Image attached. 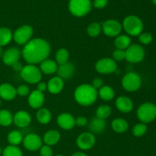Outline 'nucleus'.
<instances>
[{
    "label": "nucleus",
    "mask_w": 156,
    "mask_h": 156,
    "mask_svg": "<svg viewBox=\"0 0 156 156\" xmlns=\"http://www.w3.org/2000/svg\"><path fill=\"white\" fill-rule=\"evenodd\" d=\"M17 95L16 88L9 83H2L0 85V98L3 100L12 101Z\"/></svg>",
    "instance_id": "20"
},
{
    "label": "nucleus",
    "mask_w": 156,
    "mask_h": 156,
    "mask_svg": "<svg viewBox=\"0 0 156 156\" xmlns=\"http://www.w3.org/2000/svg\"><path fill=\"white\" fill-rule=\"evenodd\" d=\"M55 59H56V62L58 64V66L62 65V64L69 62V53L68 50H66V48L59 49L55 55Z\"/></svg>",
    "instance_id": "31"
},
{
    "label": "nucleus",
    "mask_w": 156,
    "mask_h": 156,
    "mask_svg": "<svg viewBox=\"0 0 156 156\" xmlns=\"http://www.w3.org/2000/svg\"><path fill=\"white\" fill-rule=\"evenodd\" d=\"M102 31L106 36L110 37H117L122 31V24L114 19L107 20L101 24Z\"/></svg>",
    "instance_id": "10"
},
{
    "label": "nucleus",
    "mask_w": 156,
    "mask_h": 156,
    "mask_svg": "<svg viewBox=\"0 0 156 156\" xmlns=\"http://www.w3.org/2000/svg\"><path fill=\"white\" fill-rule=\"evenodd\" d=\"M51 47L46 40L42 38L31 39L24 46L21 55L28 64L41 63L50 56Z\"/></svg>",
    "instance_id": "1"
},
{
    "label": "nucleus",
    "mask_w": 156,
    "mask_h": 156,
    "mask_svg": "<svg viewBox=\"0 0 156 156\" xmlns=\"http://www.w3.org/2000/svg\"><path fill=\"white\" fill-rule=\"evenodd\" d=\"M0 107H1V100H0Z\"/></svg>",
    "instance_id": "51"
},
{
    "label": "nucleus",
    "mask_w": 156,
    "mask_h": 156,
    "mask_svg": "<svg viewBox=\"0 0 156 156\" xmlns=\"http://www.w3.org/2000/svg\"><path fill=\"white\" fill-rule=\"evenodd\" d=\"M91 0H69V10L76 17H83L91 10Z\"/></svg>",
    "instance_id": "5"
},
{
    "label": "nucleus",
    "mask_w": 156,
    "mask_h": 156,
    "mask_svg": "<svg viewBox=\"0 0 156 156\" xmlns=\"http://www.w3.org/2000/svg\"><path fill=\"white\" fill-rule=\"evenodd\" d=\"M36 117L38 123L43 125H46L50 123V122L51 121L52 114L47 108H41L38 109Z\"/></svg>",
    "instance_id": "26"
},
{
    "label": "nucleus",
    "mask_w": 156,
    "mask_h": 156,
    "mask_svg": "<svg viewBox=\"0 0 156 156\" xmlns=\"http://www.w3.org/2000/svg\"><path fill=\"white\" fill-rule=\"evenodd\" d=\"M38 91H41V92L44 93V91L47 90V83H46L45 82H40L37 83V89Z\"/></svg>",
    "instance_id": "44"
},
{
    "label": "nucleus",
    "mask_w": 156,
    "mask_h": 156,
    "mask_svg": "<svg viewBox=\"0 0 156 156\" xmlns=\"http://www.w3.org/2000/svg\"><path fill=\"white\" fill-rule=\"evenodd\" d=\"M96 143L95 136L90 132L82 133L76 140V145L82 150H88L94 146Z\"/></svg>",
    "instance_id": "13"
},
{
    "label": "nucleus",
    "mask_w": 156,
    "mask_h": 156,
    "mask_svg": "<svg viewBox=\"0 0 156 156\" xmlns=\"http://www.w3.org/2000/svg\"><path fill=\"white\" fill-rule=\"evenodd\" d=\"M34 30L31 26L24 24L16 29L13 34V39L18 45H25L31 40Z\"/></svg>",
    "instance_id": "8"
},
{
    "label": "nucleus",
    "mask_w": 156,
    "mask_h": 156,
    "mask_svg": "<svg viewBox=\"0 0 156 156\" xmlns=\"http://www.w3.org/2000/svg\"><path fill=\"white\" fill-rule=\"evenodd\" d=\"M87 124H88V120H87L86 117L80 116L76 119V125H77L79 127H83V126H86Z\"/></svg>",
    "instance_id": "42"
},
{
    "label": "nucleus",
    "mask_w": 156,
    "mask_h": 156,
    "mask_svg": "<svg viewBox=\"0 0 156 156\" xmlns=\"http://www.w3.org/2000/svg\"><path fill=\"white\" fill-rule=\"evenodd\" d=\"M39 150L41 156H53V152L51 146H49L47 145L42 146Z\"/></svg>",
    "instance_id": "40"
},
{
    "label": "nucleus",
    "mask_w": 156,
    "mask_h": 156,
    "mask_svg": "<svg viewBox=\"0 0 156 156\" xmlns=\"http://www.w3.org/2000/svg\"><path fill=\"white\" fill-rule=\"evenodd\" d=\"M71 156H88V155H87L85 152H75V153H73Z\"/></svg>",
    "instance_id": "46"
},
{
    "label": "nucleus",
    "mask_w": 156,
    "mask_h": 156,
    "mask_svg": "<svg viewBox=\"0 0 156 156\" xmlns=\"http://www.w3.org/2000/svg\"><path fill=\"white\" fill-rule=\"evenodd\" d=\"M126 59L131 63L142 62L145 57V50L140 44H131L126 50Z\"/></svg>",
    "instance_id": "9"
},
{
    "label": "nucleus",
    "mask_w": 156,
    "mask_h": 156,
    "mask_svg": "<svg viewBox=\"0 0 156 156\" xmlns=\"http://www.w3.org/2000/svg\"><path fill=\"white\" fill-rule=\"evenodd\" d=\"M3 53H4V52H3V50H2V47H0V58H1V57H2Z\"/></svg>",
    "instance_id": "47"
},
{
    "label": "nucleus",
    "mask_w": 156,
    "mask_h": 156,
    "mask_svg": "<svg viewBox=\"0 0 156 156\" xmlns=\"http://www.w3.org/2000/svg\"><path fill=\"white\" fill-rule=\"evenodd\" d=\"M13 39V33L8 27H0V47H4L10 44Z\"/></svg>",
    "instance_id": "29"
},
{
    "label": "nucleus",
    "mask_w": 156,
    "mask_h": 156,
    "mask_svg": "<svg viewBox=\"0 0 156 156\" xmlns=\"http://www.w3.org/2000/svg\"><path fill=\"white\" fill-rule=\"evenodd\" d=\"M131 45V39L128 35H119L114 41V46L118 50H126Z\"/></svg>",
    "instance_id": "28"
},
{
    "label": "nucleus",
    "mask_w": 156,
    "mask_h": 156,
    "mask_svg": "<svg viewBox=\"0 0 156 156\" xmlns=\"http://www.w3.org/2000/svg\"><path fill=\"white\" fill-rule=\"evenodd\" d=\"M102 31L101 24L98 22H92L87 27V34L91 37H97Z\"/></svg>",
    "instance_id": "33"
},
{
    "label": "nucleus",
    "mask_w": 156,
    "mask_h": 156,
    "mask_svg": "<svg viewBox=\"0 0 156 156\" xmlns=\"http://www.w3.org/2000/svg\"><path fill=\"white\" fill-rule=\"evenodd\" d=\"M2 155V156H23V152L18 146L9 145L3 149Z\"/></svg>",
    "instance_id": "34"
},
{
    "label": "nucleus",
    "mask_w": 156,
    "mask_h": 156,
    "mask_svg": "<svg viewBox=\"0 0 156 156\" xmlns=\"http://www.w3.org/2000/svg\"><path fill=\"white\" fill-rule=\"evenodd\" d=\"M23 146L27 150L35 152L43 146V140L39 135L35 133L27 134L23 139Z\"/></svg>",
    "instance_id": "12"
},
{
    "label": "nucleus",
    "mask_w": 156,
    "mask_h": 156,
    "mask_svg": "<svg viewBox=\"0 0 156 156\" xmlns=\"http://www.w3.org/2000/svg\"><path fill=\"white\" fill-rule=\"evenodd\" d=\"M147 126L146 123H140L136 124L133 128V134L136 137H142L147 132Z\"/></svg>",
    "instance_id": "36"
},
{
    "label": "nucleus",
    "mask_w": 156,
    "mask_h": 156,
    "mask_svg": "<svg viewBox=\"0 0 156 156\" xmlns=\"http://www.w3.org/2000/svg\"><path fill=\"white\" fill-rule=\"evenodd\" d=\"M121 85L123 89L128 92H134L141 86V77L136 73H128L122 79Z\"/></svg>",
    "instance_id": "7"
},
{
    "label": "nucleus",
    "mask_w": 156,
    "mask_h": 156,
    "mask_svg": "<svg viewBox=\"0 0 156 156\" xmlns=\"http://www.w3.org/2000/svg\"><path fill=\"white\" fill-rule=\"evenodd\" d=\"M106 127V121L103 119L95 117L92 118L88 124V129L91 133H100L103 132Z\"/></svg>",
    "instance_id": "23"
},
{
    "label": "nucleus",
    "mask_w": 156,
    "mask_h": 156,
    "mask_svg": "<svg viewBox=\"0 0 156 156\" xmlns=\"http://www.w3.org/2000/svg\"><path fill=\"white\" fill-rule=\"evenodd\" d=\"M57 124L61 129L70 130L76 126V118L69 113H62L57 117Z\"/></svg>",
    "instance_id": "15"
},
{
    "label": "nucleus",
    "mask_w": 156,
    "mask_h": 156,
    "mask_svg": "<svg viewBox=\"0 0 156 156\" xmlns=\"http://www.w3.org/2000/svg\"><path fill=\"white\" fill-rule=\"evenodd\" d=\"M122 27L129 36H139L143 32V23L138 16L129 15L123 19Z\"/></svg>",
    "instance_id": "3"
},
{
    "label": "nucleus",
    "mask_w": 156,
    "mask_h": 156,
    "mask_svg": "<svg viewBox=\"0 0 156 156\" xmlns=\"http://www.w3.org/2000/svg\"><path fill=\"white\" fill-rule=\"evenodd\" d=\"M137 118L143 123H149L156 118V105L151 102H145L138 108Z\"/></svg>",
    "instance_id": "4"
},
{
    "label": "nucleus",
    "mask_w": 156,
    "mask_h": 156,
    "mask_svg": "<svg viewBox=\"0 0 156 156\" xmlns=\"http://www.w3.org/2000/svg\"><path fill=\"white\" fill-rule=\"evenodd\" d=\"M139 41L142 44L144 45H148L150 44L153 41V37L150 33L145 32V33H141L139 35Z\"/></svg>",
    "instance_id": "37"
},
{
    "label": "nucleus",
    "mask_w": 156,
    "mask_h": 156,
    "mask_svg": "<svg viewBox=\"0 0 156 156\" xmlns=\"http://www.w3.org/2000/svg\"><path fill=\"white\" fill-rule=\"evenodd\" d=\"M103 84H104V82L101 78H96V79H94V80L92 81V84H91V85H92L96 90L98 89L99 90L102 86H104Z\"/></svg>",
    "instance_id": "43"
},
{
    "label": "nucleus",
    "mask_w": 156,
    "mask_h": 156,
    "mask_svg": "<svg viewBox=\"0 0 156 156\" xmlns=\"http://www.w3.org/2000/svg\"><path fill=\"white\" fill-rule=\"evenodd\" d=\"M23 80L29 84H37L42 79V73L40 68L32 64H27L23 67L20 73Z\"/></svg>",
    "instance_id": "6"
},
{
    "label": "nucleus",
    "mask_w": 156,
    "mask_h": 156,
    "mask_svg": "<svg viewBox=\"0 0 156 156\" xmlns=\"http://www.w3.org/2000/svg\"><path fill=\"white\" fill-rule=\"evenodd\" d=\"M13 123V115L9 111L3 109L0 111V125L9 126Z\"/></svg>",
    "instance_id": "32"
},
{
    "label": "nucleus",
    "mask_w": 156,
    "mask_h": 156,
    "mask_svg": "<svg viewBox=\"0 0 156 156\" xmlns=\"http://www.w3.org/2000/svg\"><path fill=\"white\" fill-rule=\"evenodd\" d=\"M21 53L17 47H11L3 53L2 62L5 65L12 66L15 62H18L21 58Z\"/></svg>",
    "instance_id": "14"
},
{
    "label": "nucleus",
    "mask_w": 156,
    "mask_h": 156,
    "mask_svg": "<svg viewBox=\"0 0 156 156\" xmlns=\"http://www.w3.org/2000/svg\"><path fill=\"white\" fill-rule=\"evenodd\" d=\"M115 105L117 110L124 114L131 112L134 107L133 101L126 96H120L117 98Z\"/></svg>",
    "instance_id": "18"
},
{
    "label": "nucleus",
    "mask_w": 156,
    "mask_h": 156,
    "mask_svg": "<svg viewBox=\"0 0 156 156\" xmlns=\"http://www.w3.org/2000/svg\"><path fill=\"white\" fill-rule=\"evenodd\" d=\"M75 73V67L72 62H67L62 65L58 66L56 73L58 76L63 80H68L71 79Z\"/></svg>",
    "instance_id": "19"
},
{
    "label": "nucleus",
    "mask_w": 156,
    "mask_h": 156,
    "mask_svg": "<svg viewBox=\"0 0 156 156\" xmlns=\"http://www.w3.org/2000/svg\"><path fill=\"white\" fill-rule=\"evenodd\" d=\"M12 69H14V71L18 72V73H21V71L22 70L23 67H24V66H23L22 64H21V62L18 61V62H15V63H14L13 65L12 66Z\"/></svg>",
    "instance_id": "45"
},
{
    "label": "nucleus",
    "mask_w": 156,
    "mask_h": 156,
    "mask_svg": "<svg viewBox=\"0 0 156 156\" xmlns=\"http://www.w3.org/2000/svg\"><path fill=\"white\" fill-rule=\"evenodd\" d=\"M108 3V0H94L93 5L94 8L98 9H104L107 6Z\"/></svg>",
    "instance_id": "41"
},
{
    "label": "nucleus",
    "mask_w": 156,
    "mask_h": 156,
    "mask_svg": "<svg viewBox=\"0 0 156 156\" xmlns=\"http://www.w3.org/2000/svg\"><path fill=\"white\" fill-rule=\"evenodd\" d=\"M111 114V107L108 106L107 105H101L98 108L97 111H96V117L98 118L105 119L108 118Z\"/></svg>",
    "instance_id": "35"
},
{
    "label": "nucleus",
    "mask_w": 156,
    "mask_h": 156,
    "mask_svg": "<svg viewBox=\"0 0 156 156\" xmlns=\"http://www.w3.org/2000/svg\"><path fill=\"white\" fill-rule=\"evenodd\" d=\"M45 98L44 93L38 90H34L30 92L27 98L29 106L33 109H40L44 104Z\"/></svg>",
    "instance_id": "16"
},
{
    "label": "nucleus",
    "mask_w": 156,
    "mask_h": 156,
    "mask_svg": "<svg viewBox=\"0 0 156 156\" xmlns=\"http://www.w3.org/2000/svg\"><path fill=\"white\" fill-rule=\"evenodd\" d=\"M23 136L20 131L12 130L9 133L7 136L8 142L11 146H18L23 141Z\"/></svg>",
    "instance_id": "30"
},
{
    "label": "nucleus",
    "mask_w": 156,
    "mask_h": 156,
    "mask_svg": "<svg viewBox=\"0 0 156 156\" xmlns=\"http://www.w3.org/2000/svg\"><path fill=\"white\" fill-rule=\"evenodd\" d=\"M98 95L105 101H110L114 98L115 92H114V90L112 87L105 85V86H102L98 91Z\"/></svg>",
    "instance_id": "27"
},
{
    "label": "nucleus",
    "mask_w": 156,
    "mask_h": 156,
    "mask_svg": "<svg viewBox=\"0 0 156 156\" xmlns=\"http://www.w3.org/2000/svg\"><path fill=\"white\" fill-rule=\"evenodd\" d=\"M61 138L60 133L56 129H50L44 133L43 137V141L46 145L49 146H53L57 144Z\"/></svg>",
    "instance_id": "22"
},
{
    "label": "nucleus",
    "mask_w": 156,
    "mask_h": 156,
    "mask_svg": "<svg viewBox=\"0 0 156 156\" xmlns=\"http://www.w3.org/2000/svg\"><path fill=\"white\" fill-rule=\"evenodd\" d=\"M31 122V116L25 111H19L13 116V123L19 128L27 127Z\"/></svg>",
    "instance_id": "17"
},
{
    "label": "nucleus",
    "mask_w": 156,
    "mask_h": 156,
    "mask_svg": "<svg viewBox=\"0 0 156 156\" xmlns=\"http://www.w3.org/2000/svg\"><path fill=\"white\" fill-rule=\"evenodd\" d=\"M64 88V80L59 76L51 78L47 82V90L53 94H57L62 91Z\"/></svg>",
    "instance_id": "21"
},
{
    "label": "nucleus",
    "mask_w": 156,
    "mask_h": 156,
    "mask_svg": "<svg viewBox=\"0 0 156 156\" xmlns=\"http://www.w3.org/2000/svg\"><path fill=\"white\" fill-rule=\"evenodd\" d=\"M55 156H64V155H55Z\"/></svg>",
    "instance_id": "50"
},
{
    "label": "nucleus",
    "mask_w": 156,
    "mask_h": 156,
    "mask_svg": "<svg viewBox=\"0 0 156 156\" xmlns=\"http://www.w3.org/2000/svg\"><path fill=\"white\" fill-rule=\"evenodd\" d=\"M98 97V91L90 84H82L74 91L75 100L79 105L83 107L94 105Z\"/></svg>",
    "instance_id": "2"
},
{
    "label": "nucleus",
    "mask_w": 156,
    "mask_h": 156,
    "mask_svg": "<svg viewBox=\"0 0 156 156\" xmlns=\"http://www.w3.org/2000/svg\"><path fill=\"white\" fill-rule=\"evenodd\" d=\"M152 3H153L155 5H156V0H152Z\"/></svg>",
    "instance_id": "48"
},
{
    "label": "nucleus",
    "mask_w": 156,
    "mask_h": 156,
    "mask_svg": "<svg viewBox=\"0 0 156 156\" xmlns=\"http://www.w3.org/2000/svg\"><path fill=\"white\" fill-rule=\"evenodd\" d=\"M112 59L115 62H120V61H123L124 59H126V53H125V50H118V49L115 50L112 53Z\"/></svg>",
    "instance_id": "38"
},
{
    "label": "nucleus",
    "mask_w": 156,
    "mask_h": 156,
    "mask_svg": "<svg viewBox=\"0 0 156 156\" xmlns=\"http://www.w3.org/2000/svg\"><path fill=\"white\" fill-rule=\"evenodd\" d=\"M117 68V62L112 58H102L95 63L96 71L100 74H111L116 72Z\"/></svg>",
    "instance_id": "11"
},
{
    "label": "nucleus",
    "mask_w": 156,
    "mask_h": 156,
    "mask_svg": "<svg viewBox=\"0 0 156 156\" xmlns=\"http://www.w3.org/2000/svg\"><path fill=\"white\" fill-rule=\"evenodd\" d=\"M16 92L18 95L24 97V96L29 95V94H30V88H29L27 85H21L16 88Z\"/></svg>",
    "instance_id": "39"
},
{
    "label": "nucleus",
    "mask_w": 156,
    "mask_h": 156,
    "mask_svg": "<svg viewBox=\"0 0 156 156\" xmlns=\"http://www.w3.org/2000/svg\"><path fill=\"white\" fill-rule=\"evenodd\" d=\"M2 154V149L1 147H0V155H1Z\"/></svg>",
    "instance_id": "49"
},
{
    "label": "nucleus",
    "mask_w": 156,
    "mask_h": 156,
    "mask_svg": "<svg viewBox=\"0 0 156 156\" xmlns=\"http://www.w3.org/2000/svg\"><path fill=\"white\" fill-rule=\"evenodd\" d=\"M40 66L41 73L46 75H52L56 73L58 69V64L53 59H47L43 61Z\"/></svg>",
    "instance_id": "24"
},
{
    "label": "nucleus",
    "mask_w": 156,
    "mask_h": 156,
    "mask_svg": "<svg viewBox=\"0 0 156 156\" xmlns=\"http://www.w3.org/2000/svg\"><path fill=\"white\" fill-rule=\"evenodd\" d=\"M111 128L117 133H123L129 128V123L123 118H116L111 123Z\"/></svg>",
    "instance_id": "25"
}]
</instances>
